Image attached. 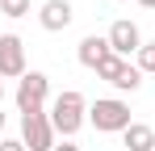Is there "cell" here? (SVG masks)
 I'll list each match as a JSON object with an SVG mask.
<instances>
[{
    "label": "cell",
    "instance_id": "obj_13",
    "mask_svg": "<svg viewBox=\"0 0 155 151\" xmlns=\"http://www.w3.org/2000/svg\"><path fill=\"white\" fill-rule=\"evenodd\" d=\"M0 13H4V17H25L29 0H0Z\"/></svg>",
    "mask_w": 155,
    "mask_h": 151
},
{
    "label": "cell",
    "instance_id": "obj_18",
    "mask_svg": "<svg viewBox=\"0 0 155 151\" xmlns=\"http://www.w3.org/2000/svg\"><path fill=\"white\" fill-rule=\"evenodd\" d=\"M0 97H4V80H0Z\"/></svg>",
    "mask_w": 155,
    "mask_h": 151
},
{
    "label": "cell",
    "instance_id": "obj_5",
    "mask_svg": "<svg viewBox=\"0 0 155 151\" xmlns=\"http://www.w3.org/2000/svg\"><path fill=\"white\" fill-rule=\"evenodd\" d=\"M25 76V42L17 34H0V80Z\"/></svg>",
    "mask_w": 155,
    "mask_h": 151
},
{
    "label": "cell",
    "instance_id": "obj_10",
    "mask_svg": "<svg viewBox=\"0 0 155 151\" xmlns=\"http://www.w3.org/2000/svg\"><path fill=\"white\" fill-rule=\"evenodd\" d=\"M130 67V59H122V55H109V59H105L101 67H97V76H101L105 84H117V80H122V72H126Z\"/></svg>",
    "mask_w": 155,
    "mask_h": 151
},
{
    "label": "cell",
    "instance_id": "obj_12",
    "mask_svg": "<svg viewBox=\"0 0 155 151\" xmlns=\"http://www.w3.org/2000/svg\"><path fill=\"white\" fill-rule=\"evenodd\" d=\"M138 84H143V72H138V67H134V63H130L126 72H122V80H117V84H113V88H117V92H134V88H138Z\"/></svg>",
    "mask_w": 155,
    "mask_h": 151
},
{
    "label": "cell",
    "instance_id": "obj_15",
    "mask_svg": "<svg viewBox=\"0 0 155 151\" xmlns=\"http://www.w3.org/2000/svg\"><path fill=\"white\" fill-rule=\"evenodd\" d=\"M54 151H80V147L71 143V139H63V143H54Z\"/></svg>",
    "mask_w": 155,
    "mask_h": 151
},
{
    "label": "cell",
    "instance_id": "obj_8",
    "mask_svg": "<svg viewBox=\"0 0 155 151\" xmlns=\"http://www.w3.org/2000/svg\"><path fill=\"white\" fill-rule=\"evenodd\" d=\"M109 55H113V50H109V38H101V34H88V38L80 42V63H84L88 72H97Z\"/></svg>",
    "mask_w": 155,
    "mask_h": 151
},
{
    "label": "cell",
    "instance_id": "obj_6",
    "mask_svg": "<svg viewBox=\"0 0 155 151\" xmlns=\"http://www.w3.org/2000/svg\"><path fill=\"white\" fill-rule=\"evenodd\" d=\"M105 38H109V50L122 55V59L138 55V46H143V34H138V25H134V21H113Z\"/></svg>",
    "mask_w": 155,
    "mask_h": 151
},
{
    "label": "cell",
    "instance_id": "obj_4",
    "mask_svg": "<svg viewBox=\"0 0 155 151\" xmlns=\"http://www.w3.org/2000/svg\"><path fill=\"white\" fill-rule=\"evenodd\" d=\"M46 92H51V76H42V72H25L21 80H17V109H21V113L42 109V105H46Z\"/></svg>",
    "mask_w": 155,
    "mask_h": 151
},
{
    "label": "cell",
    "instance_id": "obj_14",
    "mask_svg": "<svg viewBox=\"0 0 155 151\" xmlns=\"http://www.w3.org/2000/svg\"><path fill=\"white\" fill-rule=\"evenodd\" d=\"M0 151H25L21 139H0Z\"/></svg>",
    "mask_w": 155,
    "mask_h": 151
},
{
    "label": "cell",
    "instance_id": "obj_11",
    "mask_svg": "<svg viewBox=\"0 0 155 151\" xmlns=\"http://www.w3.org/2000/svg\"><path fill=\"white\" fill-rule=\"evenodd\" d=\"M134 67H138L143 76H151V72H155V42H143V46H138V55H134Z\"/></svg>",
    "mask_w": 155,
    "mask_h": 151
},
{
    "label": "cell",
    "instance_id": "obj_3",
    "mask_svg": "<svg viewBox=\"0 0 155 151\" xmlns=\"http://www.w3.org/2000/svg\"><path fill=\"white\" fill-rule=\"evenodd\" d=\"M54 126L46 109H34V113H21V143L25 151H54Z\"/></svg>",
    "mask_w": 155,
    "mask_h": 151
},
{
    "label": "cell",
    "instance_id": "obj_1",
    "mask_svg": "<svg viewBox=\"0 0 155 151\" xmlns=\"http://www.w3.org/2000/svg\"><path fill=\"white\" fill-rule=\"evenodd\" d=\"M84 122H88V101L80 97L76 88H67V92H59V97L51 101V126H54V134L76 139Z\"/></svg>",
    "mask_w": 155,
    "mask_h": 151
},
{
    "label": "cell",
    "instance_id": "obj_2",
    "mask_svg": "<svg viewBox=\"0 0 155 151\" xmlns=\"http://www.w3.org/2000/svg\"><path fill=\"white\" fill-rule=\"evenodd\" d=\"M88 122L97 126L101 134H122V130L130 126V105L122 97H101V101H92Z\"/></svg>",
    "mask_w": 155,
    "mask_h": 151
},
{
    "label": "cell",
    "instance_id": "obj_17",
    "mask_svg": "<svg viewBox=\"0 0 155 151\" xmlns=\"http://www.w3.org/2000/svg\"><path fill=\"white\" fill-rule=\"evenodd\" d=\"M0 130H4V109H0Z\"/></svg>",
    "mask_w": 155,
    "mask_h": 151
},
{
    "label": "cell",
    "instance_id": "obj_7",
    "mask_svg": "<svg viewBox=\"0 0 155 151\" xmlns=\"http://www.w3.org/2000/svg\"><path fill=\"white\" fill-rule=\"evenodd\" d=\"M71 0H46L42 4V13H38V21H42V29L46 34H59V29H67L71 25Z\"/></svg>",
    "mask_w": 155,
    "mask_h": 151
},
{
    "label": "cell",
    "instance_id": "obj_16",
    "mask_svg": "<svg viewBox=\"0 0 155 151\" xmlns=\"http://www.w3.org/2000/svg\"><path fill=\"white\" fill-rule=\"evenodd\" d=\"M138 4H143V8H155V0H138Z\"/></svg>",
    "mask_w": 155,
    "mask_h": 151
},
{
    "label": "cell",
    "instance_id": "obj_9",
    "mask_svg": "<svg viewBox=\"0 0 155 151\" xmlns=\"http://www.w3.org/2000/svg\"><path fill=\"white\" fill-rule=\"evenodd\" d=\"M122 143H126L130 151H155V126H147V122H130L126 130H122Z\"/></svg>",
    "mask_w": 155,
    "mask_h": 151
}]
</instances>
